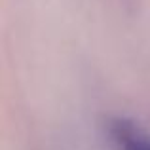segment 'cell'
<instances>
[{
    "label": "cell",
    "instance_id": "cell-1",
    "mask_svg": "<svg viewBox=\"0 0 150 150\" xmlns=\"http://www.w3.org/2000/svg\"><path fill=\"white\" fill-rule=\"evenodd\" d=\"M108 133L118 150H150V135L131 120L125 118L110 120Z\"/></svg>",
    "mask_w": 150,
    "mask_h": 150
}]
</instances>
